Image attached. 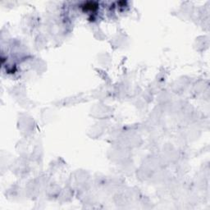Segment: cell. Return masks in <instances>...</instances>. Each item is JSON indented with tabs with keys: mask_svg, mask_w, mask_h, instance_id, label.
Here are the masks:
<instances>
[{
	"mask_svg": "<svg viewBox=\"0 0 210 210\" xmlns=\"http://www.w3.org/2000/svg\"><path fill=\"white\" fill-rule=\"evenodd\" d=\"M97 8H98V4L95 3H92V2L86 3V4L83 5V8L86 11H95L97 9Z\"/></svg>",
	"mask_w": 210,
	"mask_h": 210,
	"instance_id": "cell-1",
	"label": "cell"
}]
</instances>
